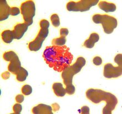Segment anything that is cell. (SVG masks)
Returning a JSON list of instances; mask_svg holds the SVG:
<instances>
[{
    "label": "cell",
    "instance_id": "16",
    "mask_svg": "<svg viewBox=\"0 0 122 114\" xmlns=\"http://www.w3.org/2000/svg\"><path fill=\"white\" fill-rule=\"evenodd\" d=\"M1 37L2 40L5 43L10 44L14 40V35L13 31L11 30H5L1 33Z\"/></svg>",
    "mask_w": 122,
    "mask_h": 114
},
{
    "label": "cell",
    "instance_id": "13",
    "mask_svg": "<svg viewBox=\"0 0 122 114\" xmlns=\"http://www.w3.org/2000/svg\"><path fill=\"white\" fill-rule=\"evenodd\" d=\"M98 7L100 9L103 10L106 13L114 12L116 11L117 7L114 3H108L107 1H102L98 3Z\"/></svg>",
    "mask_w": 122,
    "mask_h": 114
},
{
    "label": "cell",
    "instance_id": "18",
    "mask_svg": "<svg viewBox=\"0 0 122 114\" xmlns=\"http://www.w3.org/2000/svg\"><path fill=\"white\" fill-rule=\"evenodd\" d=\"M66 37H60V38H57L53 39L52 43L53 45L59 46V47H62L65 45L66 43Z\"/></svg>",
    "mask_w": 122,
    "mask_h": 114
},
{
    "label": "cell",
    "instance_id": "3",
    "mask_svg": "<svg viewBox=\"0 0 122 114\" xmlns=\"http://www.w3.org/2000/svg\"><path fill=\"white\" fill-rule=\"evenodd\" d=\"M86 60L84 58L79 57L76 62L72 65H69L62 71V78L66 85V93L68 95L74 94L76 91V88L73 84V78L76 74L80 72L86 65Z\"/></svg>",
    "mask_w": 122,
    "mask_h": 114
},
{
    "label": "cell",
    "instance_id": "21",
    "mask_svg": "<svg viewBox=\"0 0 122 114\" xmlns=\"http://www.w3.org/2000/svg\"><path fill=\"white\" fill-rule=\"evenodd\" d=\"M13 110L14 111V114H20L22 110V106L20 103H17L13 106Z\"/></svg>",
    "mask_w": 122,
    "mask_h": 114
},
{
    "label": "cell",
    "instance_id": "6",
    "mask_svg": "<svg viewBox=\"0 0 122 114\" xmlns=\"http://www.w3.org/2000/svg\"><path fill=\"white\" fill-rule=\"evenodd\" d=\"M114 62L117 67H114L111 63L106 64L104 67L103 75L108 79L117 78L122 74V54H118L114 58Z\"/></svg>",
    "mask_w": 122,
    "mask_h": 114
},
{
    "label": "cell",
    "instance_id": "4",
    "mask_svg": "<svg viewBox=\"0 0 122 114\" xmlns=\"http://www.w3.org/2000/svg\"><path fill=\"white\" fill-rule=\"evenodd\" d=\"M41 29L38 35L33 41L28 44V49L30 51L37 52L41 48L43 42L48 37L50 23L46 20H42L40 22Z\"/></svg>",
    "mask_w": 122,
    "mask_h": 114
},
{
    "label": "cell",
    "instance_id": "24",
    "mask_svg": "<svg viewBox=\"0 0 122 114\" xmlns=\"http://www.w3.org/2000/svg\"><path fill=\"white\" fill-rule=\"evenodd\" d=\"M69 33V30L67 28H62L60 30L61 37H66Z\"/></svg>",
    "mask_w": 122,
    "mask_h": 114
},
{
    "label": "cell",
    "instance_id": "19",
    "mask_svg": "<svg viewBox=\"0 0 122 114\" xmlns=\"http://www.w3.org/2000/svg\"><path fill=\"white\" fill-rule=\"evenodd\" d=\"M51 21L54 27H58L60 25V20L58 15L53 14L51 16Z\"/></svg>",
    "mask_w": 122,
    "mask_h": 114
},
{
    "label": "cell",
    "instance_id": "11",
    "mask_svg": "<svg viewBox=\"0 0 122 114\" xmlns=\"http://www.w3.org/2000/svg\"><path fill=\"white\" fill-rule=\"evenodd\" d=\"M11 7L8 6L6 0L0 1V21L8 19L10 16Z\"/></svg>",
    "mask_w": 122,
    "mask_h": 114
},
{
    "label": "cell",
    "instance_id": "8",
    "mask_svg": "<svg viewBox=\"0 0 122 114\" xmlns=\"http://www.w3.org/2000/svg\"><path fill=\"white\" fill-rule=\"evenodd\" d=\"M21 12L22 15L24 23L28 26L33 23V18L36 15L35 3L33 1H27L22 3Z\"/></svg>",
    "mask_w": 122,
    "mask_h": 114
},
{
    "label": "cell",
    "instance_id": "17",
    "mask_svg": "<svg viewBox=\"0 0 122 114\" xmlns=\"http://www.w3.org/2000/svg\"><path fill=\"white\" fill-rule=\"evenodd\" d=\"M16 79L20 82H23L26 80L28 76V72L26 69L22 67L21 69L17 73Z\"/></svg>",
    "mask_w": 122,
    "mask_h": 114
},
{
    "label": "cell",
    "instance_id": "25",
    "mask_svg": "<svg viewBox=\"0 0 122 114\" xmlns=\"http://www.w3.org/2000/svg\"><path fill=\"white\" fill-rule=\"evenodd\" d=\"M25 97L22 94H18L16 96V101L17 103L21 104L24 101Z\"/></svg>",
    "mask_w": 122,
    "mask_h": 114
},
{
    "label": "cell",
    "instance_id": "10",
    "mask_svg": "<svg viewBox=\"0 0 122 114\" xmlns=\"http://www.w3.org/2000/svg\"><path fill=\"white\" fill-rule=\"evenodd\" d=\"M28 26L26 23H18L13 28V33L15 40H21L28 30Z\"/></svg>",
    "mask_w": 122,
    "mask_h": 114
},
{
    "label": "cell",
    "instance_id": "14",
    "mask_svg": "<svg viewBox=\"0 0 122 114\" xmlns=\"http://www.w3.org/2000/svg\"><path fill=\"white\" fill-rule=\"evenodd\" d=\"M99 35L97 33H92L91 34L89 38L84 42V46L87 48L92 49L94 47L95 43L99 41Z\"/></svg>",
    "mask_w": 122,
    "mask_h": 114
},
{
    "label": "cell",
    "instance_id": "1",
    "mask_svg": "<svg viewBox=\"0 0 122 114\" xmlns=\"http://www.w3.org/2000/svg\"><path fill=\"white\" fill-rule=\"evenodd\" d=\"M43 58L50 68L61 72L72 63L73 56L66 46L47 47L44 51Z\"/></svg>",
    "mask_w": 122,
    "mask_h": 114
},
{
    "label": "cell",
    "instance_id": "26",
    "mask_svg": "<svg viewBox=\"0 0 122 114\" xmlns=\"http://www.w3.org/2000/svg\"><path fill=\"white\" fill-rule=\"evenodd\" d=\"M89 108L87 106H83L81 109V113L83 114H89Z\"/></svg>",
    "mask_w": 122,
    "mask_h": 114
},
{
    "label": "cell",
    "instance_id": "12",
    "mask_svg": "<svg viewBox=\"0 0 122 114\" xmlns=\"http://www.w3.org/2000/svg\"><path fill=\"white\" fill-rule=\"evenodd\" d=\"M32 111L35 114H53L52 107L43 104H40L33 107Z\"/></svg>",
    "mask_w": 122,
    "mask_h": 114
},
{
    "label": "cell",
    "instance_id": "5",
    "mask_svg": "<svg viewBox=\"0 0 122 114\" xmlns=\"http://www.w3.org/2000/svg\"><path fill=\"white\" fill-rule=\"evenodd\" d=\"M93 22L96 24H102L104 33L110 35L118 25L117 20L114 17L107 15L96 14L93 16Z\"/></svg>",
    "mask_w": 122,
    "mask_h": 114
},
{
    "label": "cell",
    "instance_id": "20",
    "mask_svg": "<svg viewBox=\"0 0 122 114\" xmlns=\"http://www.w3.org/2000/svg\"><path fill=\"white\" fill-rule=\"evenodd\" d=\"M22 93L26 96L31 94L32 93V88L31 86L27 84L24 85L22 88Z\"/></svg>",
    "mask_w": 122,
    "mask_h": 114
},
{
    "label": "cell",
    "instance_id": "7",
    "mask_svg": "<svg viewBox=\"0 0 122 114\" xmlns=\"http://www.w3.org/2000/svg\"><path fill=\"white\" fill-rule=\"evenodd\" d=\"M99 0H81L78 2L70 1L67 4L66 8L69 12H83L89 11L92 7L99 3Z\"/></svg>",
    "mask_w": 122,
    "mask_h": 114
},
{
    "label": "cell",
    "instance_id": "22",
    "mask_svg": "<svg viewBox=\"0 0 122 114\" xmlns=\"http://www.w3.org/2000/svg\"><path fill=\"white\" fill-rule=\"evenodd\" d=\"M21 13L20 10L17 7H11V11H10V15L12 16H16L20 15Z\"/></svg>",
    "mask_w": 122,
    "mask_h": 114
},
{
    "label": "cell",
    "instance_id": "9",
    "mask_svg": "<svg viewBox=\"0 0 122 114\" xmlns=\"http://www.w3.org/2000/svg\"><path fill=\"white\" fill-rule=\"evenodd\" d=\"M3 58L7 62H10L8 66V71L13 74L16 75L22 68L21 63L17 54L12 50H10L3 54Z\"/></svg>",
    "mask_w": 122,
    "mask_h": 114
},
{
    "label": "cell",
    "instance_id": "15",
    "mask_svg": "<svg viewBox=\"0 0 122 114\" xmlns=\"http://www.w3.org/2000/svg\"><path fill=\"white\" fill-rule=\"evenodd\" d=\"M52 89L57 96L63 97L66 94V89L61 83H55L52 85Z\"/></svg>",
    "mask_w": 122,
    "mask_h": 114
},
{
    "label": "cell",
    "instance_id": "2",
    "mask_svg": "<svg viewBox=\"0 0 122 114\" xmlns=\"http://www.w3.org/2000/svg\"><path fill=\"white\" fill-rule=\"evenodd\" d=\"M86 94L87 99L94 104H99L102 101L106 102V106L103 109V114H111L118 102L114 95L101 89H89Z\"/></svg>",
    "mask_w": 122,
    "mask_h": 114
},
{
    "label": "cell",
    "instance_id": "23",
    "mask_svg": "<svg viewBox=\"0 0 122 114\" xmlns=\"http://www.w3.org/2000/svg\"><path fill=\"white\" fill-rule=\"evenodd\" d=\"M93 63L94 65L97 66L101 65L102 64V59L101 57H99V56H97L93 59Z\"/></svg>",
    "mask_w": 122,
    "mask_h": 114
},
{
    "label": "cell",
    "instance_id": "27",
    "mask_svg": "<svg viewBox=\"0 0 122 114\" xmlns=\"http://www.w3.org/2000/svg\"><path fill=\"white\" fill-rule=\"evenodd\" d=\"M2 78L3 79H8L10 76V74L8 71H6V72L3 73L2 74Z\"/></svg>",
    "mask_w": 122,
    "mask_h": 114
}]
</instances>
